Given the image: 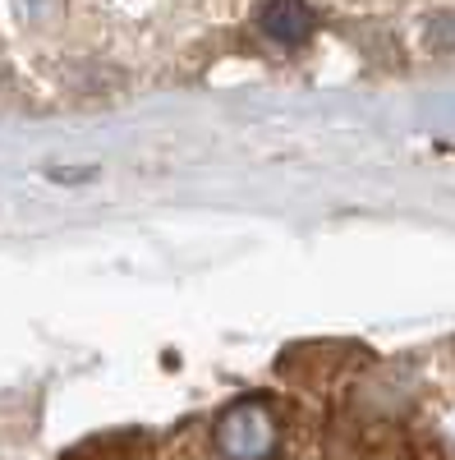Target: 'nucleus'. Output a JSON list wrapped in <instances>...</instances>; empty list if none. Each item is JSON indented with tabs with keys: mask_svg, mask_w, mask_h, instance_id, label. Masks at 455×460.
<instances>
[{
	"mask_svg": "<svg viewBox=\"0 0 455 460\" xmlns=\"http://www.w3.org/2000/svg\"><path fill=\"white\" fill-rule=\"evenodd\" d=\"M428 42H433V47H442V51H455V10H446V14H433V19H428Z\"/></svg>",
	"mask_w": 455,
	"mask_h": 460,
	"instance_id": "7ed1b4c3",
	"label": "nucleus"
},
{
	"mask_svg": "<svg viewBox=\"0 0 455 460\" xmlns=\"http://www.w3.org/2000/svg\"><path fill=\"white\" fill-rule=\"evenodd\" d=\"M285 424L267 396H240L216 419V451L225 460H276Z\"/></svg>",
	"mask_w": 455,
	"mask_h": 460,
	"instance_id": "f257e3e1",
	"label": "nucleus"
},
{
	"mask_svg": "<svg viewBox=\"0 0 455 460\" xmlns=\"http://www.w3.org/2000/svg\"><path fill=\"white\" fill-rule=\"evenodd\" d=\"M258 28L276 47H299V42H309V37H313L318 14L309 10V0H262Z\"/></svg>",
	"mask_w": 455,
	"mask_h": 460,
	"instance_id": "f03ea898",
	"label": "nucleus"
}]
</instances>
